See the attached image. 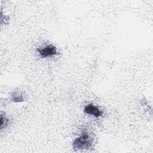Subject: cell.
<instances>
[{
  "label": "cell",
  "mask_w": 153,
  "mask_h": 153,
  "mask_svg": "<svg viewBox=\"0 0 153 153\" xmlns=\"http://www.w3.org/2000/svg\"><path fill=\"white\" fill-rule=\"evenodd\" d=\"M93 143L92 138L87 133H83L82 135L75 139L72 146L75 150L78 151L83 149H88L91 146Z\"/></svg>",
  "instance_id": "obj_1"
},
{
  "label": "cell",
  "mask_w": 153,
  "mask_h": 153,
  "mask_svg": "<svg viewBox=\"0 0 153 153\" xmlns=\"http://www.w3.org/2000/svg\"><path fill=\"white\" fill-rule=\"evenodd\" d=\"M40 56L45 58L49 56H52L57 54V50L55 46L52 44L48 45L42 47H39L37 49Z\"/></svg>",
  "instance_id": "obj_2"
},
{
  "label": "cell",
  "mask_w": 153,
  "mask_h": 153,
  "mask_svg": "<svg viewBox=\"0 0 153 153\" xmlns=\"http://www.w3.org/2000/svg\"><path fill=\"white\" fill-rule=\"evenodd\" d=\"M84 112L88 115H93L95 117H99L102 115V112L99 109L97 106L93 105L92 103H90L85 106Z\"/></svg>",
  "instance_id": "obj_3"
},
{
  "label": "cell",
  "mask_w": 153,
  "mask_h": 153,
  "mask_svg": "<svg viewBox=\"0 0 153 153\" xmlns=\"http://www.w3.org/2000/svg\"><path fill=\"white\" fill-rule=\"evenodd\" d=\"M11 100L14 102H19L24 101V99L23 97L22 94L20 91L14 92L11 95Z\"/></svg>",
  "instance_id": "obj_4"
}]
</instances>
